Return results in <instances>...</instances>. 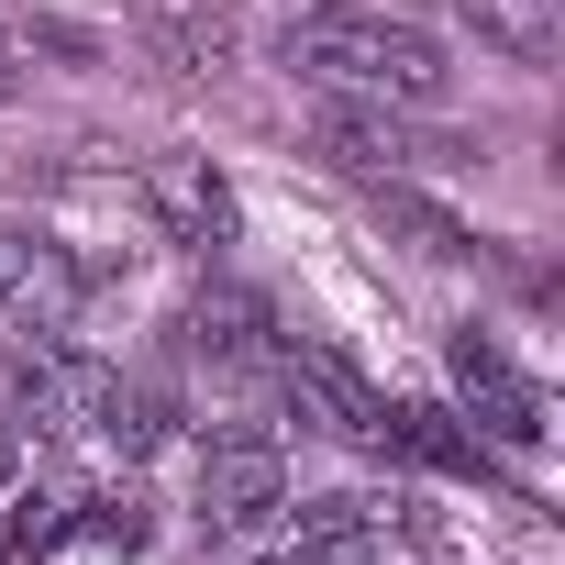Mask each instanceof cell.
<instances>
[{"label": "cell", "mask_w": 565, "mask_h": 565, "mask_svg": "<svg viewBox=\"0 0 565 565\" xmlns=\"http://www.w3.org/2000/svg\"><path fill=\"white\" fill-rule=\"evenodd\" d=\"M277 56L333 78V89H366V100H399V111H433L444 100V45L422 23H388V12H344V0H277Z\"/></svg>", "instance_id": "cell-1"}, {"label": "cell", "mask_w": 565, "mask_h": 565, "mask_svg": "<svg viewBox=\"0 0 565 565\" xmlns=\"http://www.w3.org/2000/svg\"><path fill=\"white\" fill-rule=\"evenodd\" d=\"M100 411V366L56 333H23L12 355H0V444H67L89 433Z\"/></svg>", "instance_id": "cell-2"}, {"label": "cell", "mask_w": 565, "mask_h": 565, "mask_svg": "<svg viewBox=\"0 0 565 565\" xmlns=\"http://www.w3.org/2000/svg\"><path fill=\"white\" fill-rule=\"evenodd\" d=\"M277 510H289V455L266 433H211L200 444V521L211 532H255Z\"/></svg>", "instance_id": "cell-3"}, {"label": "cell", "mask_w": 565, "mask_h": 565, "mask_svg": "<svg viewBox=\"0 0 565 565\" xmlns=\"http://www.w3.org/2000/svg\"><path fill=\"white\" fill-rule=\"evenodd\" d=\"M277 388L300 399V422H322V433H344V444L377 433V388H366V366H355L344 344H322V333H289V344H277Z\"/></svg>", "instance_id": "cell-4"}, {"label": "cell", "mask_w": 565, "mask_h": 565, "mask_svg": "<svg viewBox=\"0 0 565 565\" xmlns=\"http://www.w3.org/2000/svg\"><path fill=\"white\" fill-rule=\"evenodd\" d=\"M455 388H466V411H477V422H466L477 444H510V455H532V444H543V388H532V377H521L477 322L455 333Z\"/></svg>", "instance_id": "cell-5"}, {"label": "cell", "mask_w": 565, "mask_h": 565, "mask_svg": "<svg viewBox=\"0 0 565 565\" xmlns=\"http://www.w3.org/2000/svg\"><path fill=\"white\" fill-rule=\"evenodd\" d=\"M145 211L167 222V244H233V222H244V200H233V178L211 156H156L145 167Z\"/></svg>", "instance_id": "cell-6"}, {"label": "cell", "mask_w": 565, "mask_h": 565, "mask_svg": "<svg viewBox=\"0 0 565 565\" xmlns=\"http://www.w3.org/2000/svg\"><path fill=\"white\" fill-rule=\"evenodd\" d=\"M366 444L399 455V466H433V477H488V444L455 411H433V399H377V433Z\"/></svg>", "instance_id": "cell-7"}, {"label": "cell", "mask_w": 565, "mask_h": 565, "mask_svg": "<svg viewBox=\"0 0 565 565\" xmlns=\"http://www.w3.org/2000/svg\"><path fill=\"white\" fill-rule=\"evenodd\" d=\"M78 300V266L45 244V233H0V322H34L56 333V311Z\"/></svg>", "instance_id": "cell-8"}, {"label": "cell", "mask_w": 565, "mask_h": 565, "mask_svg": "<svg viewBox=\"0 0 565 565\" xmlns=\"http://www.w3.org/2000/svg\"><path fill=\"white\" fill-rule=\"evenodd\" d=\"M145 45H156V67L211 78L233 56V23H222V0H145Z\"/></svg>", "instance_id": "cell-9"}, {"label": "cell", "mask_w": 565, "mask_h": 565, "mask_svg": "<svg viewBox=\"0 0 565 565\" xmlns=\"http://www.w3.org/2000/svg\"><path fill=\"white\" fill-rule=\"evenodd\" d=\"M89 433L134 466V455H156L167 433H178V399L167 388H145V377H100V411H89Z\"/></svg>", "instance_id": "cell-10"}, {"label": "cell", "mask_w": 565, "mask_h": 565, "mask_svg": "<svg viewBox=\"0 0 565 565\" xmlns=\"http://www.w3.org/2000/svg\"><path fill=\"white\" fill-rule=\"evenodd\" d=\"M189 355H211V366H255V355H266V300H255V289H211V300L189 311Z\"/></svg>", "instance_id": "cell-11"}, {"label": "cell", "mask_w": 565, "mask_h": 565, "mask_svg": "<svg viewBox=\"0 0 565 565\" xmlns=\"http://www.w3.org/2000/svg\"><path fill=\"white\" fill-rule=\"evenodd\" d=\"M466 23H477V45H499V56H554V34H565V0H466Z\"/></svg>", "instance_id": "cell-12"}, {"label": "cell", "mask_w": 565, "mask_h": 565, "mask_svg": "<svg viewBox=\"0 0 565 565\" xmlns=\"http://www.w3.org/2000/svg\"><path fill=\"white\" fill-rule=\"evenodd\" d=\"M0 510H12V521H0V543H12V554H56V543H78L89 488H12Z\"/></svg>", "instance_id": "cell-13"}, {"label": "cell", "mask_w": 565, "mask_h": 565, "mask_svg": "<svg viewBox=\"0 0 565 565\" xmlns=\"http://www.w3.org/2000/svg\"><path fill=\"white\" fill-rule=\"evenodd\" d=\"M145 532H156V521H145V499H134V488H122V499H89V510H78V543H122V554H134Z\"/></svg>", "instance_id": "cell-14"}, {"label": "cell", "mask_w": 565, "mask_h": 565, "mask_svg": "<svg viewBox=\"0 0 565 565\" xmlns=\"http://www.w3.org/2000/svg\"><path fill=\"white\" fill-rule=\"evenodd\" d=\"M0 89H12V67H0Z\"/></svg>", "instance_id": "cell-15"}, {"label": "cell", "mask_w": 565, "mask_h": 565, "mask_svg": "<svg viewBox=\"0 0 565 565\" xmlns=\"http://www.w3.org/2000/svg\"><path fill=\"white\" fill-rule=\"evenodd\" d=\"M0 565H12V543H0Z\"/></svg>", "instance_id": "cell-16"}]
</instances>
